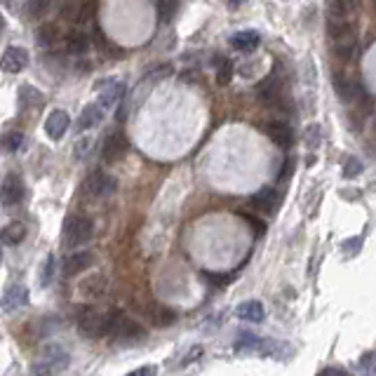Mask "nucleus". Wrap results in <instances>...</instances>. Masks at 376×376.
Returning <instances> with one entry per match:
<instances>
[{"label": "nucleus", "mask_w": 376, "mask_h": 376, "mask_svg": "<svg viewBox=\"0 0 376 376\" xmlns=\"http://www.w3.org/2000/svg\"><path fill=\"white\" fill-rule=\"evenodd\" d=\"M29 66V52L24 47H8L0 57V69L5 73H22Z\"/></svg>", "instance_id": "nucleus-10"}, {"label": "nucleus", "mask_w": 376, "mask_h": 376, "mask_svg": "<svg viewBox=\"0 0 376 376\" xmlns=\"http://www.w3.org/2000/svg\"><path fill=\"white\" fill-rule=\"evenodd\" d=\"M177 12V0H158V17L160 22H170Z\"/></svg>", "instance_id": "nucleus-30"}, {"label": "nucleus", "mask_w": 376, "mask_h": 376, "mask_svg": "<svg viewBox=\"0 0 376 376\" xmlns=\"http://www.w3.org/2000/svg\"><path fill=\"white\" fill-rule=\"evenodd\" d=\"M94 235V224L90 217L85 214H76V217H69L64 224V243L66 247H80L85 245Z\"/></svg>", "instance_id": "nucleus-4"}, {"label": "nucleus", "mask_w": 376, "mask_h": 376, "mask_svg": "<svg viewBox=\"0 0 376 376\" xmlns=\"http://www.w3.org/2000/svg\"><path fill=\"white\" fill-rule=\"evenodd\" d=\"M243 217H245V221L250 224L252 228H254V233L257 235H264L266 233V224L261 219H257V217H252V214H247V212H243Z\"/></svg>", "instance_id": "nucleus-32"}, {"label": "nucleus", "mask_w": 376, "mask_h": 376, "mask_svg": "<svg viewBox=\"0 0 376 376\" xmlns=\"http://www.w3.org/2000/svg\"><path fill=\"white\" fill-rule=\"evenodd\" d=\"M3 3H8V5H12V0H3Z\"/></svg>", "instance_id": "nucleus-39"}, {"label": "nucleus", "mask_w": 376, "mask_h": 376, "mask_svg": "<svg viewBox=\"0 0 376 376\" xmlns=\"http://www.w3.org/2000/svg\"><path fill=\"white\" fill-rule=\"evenodd\" d=\"M127 151H130V141L123 132H111L102 146V156L106 163H118L127 156Z\"/></svg>", "instance_id": "nucleus-8"}, {"label": "nucleus", "mask_w": 376, "mask_h": 376, "mask_svg": "<svg viewBox=\"0 0 376 376\" xmlns=\"http://www.w3.org/2000/svg\"><path fill=\"white\" fill-rule=\"evenodd\" d=\"M97 90H102V104H99L102 109H113V106L123 102V97H125V85L116 83V80L97 85Z\"/></svg>", "instance_id": "nucleus-15"}, {"label": "nucleus", "mask_w": 376, "mask_h": 376, "mask_svg": "<svg viewBox=\"0 0 376 376\" xmlns=\"http://www.w3.org/2000/svg\"><path fill=\"white\" fill-rule=\"evenodd\" d=\"M76 325H78V332L90 339L106 337L111 329V313H102L92 306H83V308H78Z\"/></svg>", "instance_id": "nucleus-2"}, {"label": "nucleus", "mask_w": 376, "mask_h": 376, "mask_svg": "<svg viewBox=\"0 0 376 376\" xmlns=\"http://www.w3.org/2000/svg\"><path fill=\"white\" fill-rule=\"evenodd\" d=\"M109 334L116 341H137L146 337V329L139 325L137 320L127 318L125 313L111 311V329Z\"/></svg>", "instance_id": "nucleus-5"}, {"label": "nucleus", "mask_w": 376, "mask_h": 376, "mask_svg": "<svg viewBox=\"0 0 376 376\" xmlns=\"http://www.w3.org/2000/svg\"><path fill=\"white\" fill-rule=\"evenodd\" d=\"M231 78H233V64H231V59L219 57V59H217V83H219V85H228V83H231Z\"/></svg>", "instance_id": "nucleus-26"}, {"label": "nucleus", "mask_w": 376, "mask_h": 376, "mask_svg": "<svg viewBox=\"0 0 376 376\" xmlns=\"http://www.w3.org/2000/svg\"><path fill=\"white\" fill-rule=\"evenodd\" d=\"M104 118V109L99 104H90L85 106L83 113H80V120H78V130H92V127H97L99 123H102Z\"/></svg>", "instance_id": "nucleus-19"}, {"label": "nucleus", "mask_w": 376, "mask_h": 376, "mask_svg": "<svg viewBox=\"0 0 376 376\" xmlns=\"http://www.w3.org/2000/svg\"><path fill=\"white\" fill-rule=\"evenodd\" d=\"M358 0H329V17L337 19H351L358 10Z\"/></svg>", "instance_id": "nucleus-24"}, {"label": "nucleus", "mask_w": 376, "mask_h": 376, "mask_svg": "<svg viewBox=\"0 0 376 376\" xmlns=\"http://www.w3.org/2000/svg\"><path fill=\"white\" fill-rule=\"evenodd\" d=\"M94 264V254L92 252H87V250H80V252H73L69 259L64 261V275H78V273H83L87 271Z\"/></svg>", "instance_id": "nucleus-14"}, {"label": "nucleus", "mask_w": 376, "mask_h": 376, "mask_svg": "<svg viewBox=\"0 0 376 376\" xmlns=\"http://www.w3.org/2000/svg\"><path fill=\"white\" fill-rule=\"evenodd\" d=\"M259 99L266 106H273V109H280L282 99H285V87H282V78L278 71H273L266 80H261L259 85Z\"/></svg>", "instance_id": "nucleus-7"}, {"label": "nucleus", "mask_w": 376, "mask_h": 376, "mask_svg": "<svg viewBox=\"0 0 376 376\" xmlns=\"http://www.w3.org/2000/svg\"><path fill=\"white\" fill-rule=\"evenodd\" d=\"M125 376H156V367H139L134 372L125 374Z\"/></svg>", "instance_id": "nucleus-35"}, {"label": "nucleus", "mask_w": 376, "mask_h": 376, "mask_svg": "<svg viewBox=\"0 0 376 376\" xmlns=\"http://www.w3.org/2000/svg\"><path fill=\"white\" fill-rule=\"evenodd\" d=\"M36 40L40 47H50L57 40V26L55 24H43L36 33Z\"/></svg>", "instance_id": "nucleus-27"}, {"label": "nucleus", "mask_w": 376, "mask_h": 376, "mask_svg": "<svg viewBox=\"0 0 376 376\" xmlns=\"http://www.w3.org/2000/svg\"><path fill=\"white\" fill-rule=\"evenodd\" d=\"M24 144V134L22 132H8L3 139H0V146H3L5 151H10V153H15L19 151V146Z\"/></svg>", "instance_id": "nucleus-29"}, {"label": "nucleus", "mask_w": 376, "mask_h": 376, "mask_svg": "<svg viewBox=\"0 0 376 376\" xmlns=\"http://www.w3.org/2000/svg\"><path fill=\"white\" fill-rule=\"evenodd\" d=\"M29 304V290L24 285H12L8 292L3 294V308L5 311H17Z\"/></svg>", "instance_id": "nucleus-17"}, {"label": "nucleus", "mask_w": 376, "mask_h": 376, "mask_svg": "<svg viewBox=\"0 0 376 376\" xmlns=\"http://www.w3.org/2000/svg\"><path fill=\"white\" fill-rule=\"evenodd\" d=\"M52 273H55V257H47V264H45V275H43V285L52 280Z\"/></svg>", "instance_id": "nucleus-34"}, {"label": "nucleus", "mask_w": 376, "mask_h": 376, "mask_svg": "<svg viewBox=\"0 0 376 376\" xmlns=\"http://www.w3.org/2000/svg\"><path fill=\"white\" fill-rule=\"evenodd\" d=\"M205 280H210L214 287H224L226 282H231V275H219V273H203Z\"/></svg>", "instance_id": "nucleus-33"}, {"label": "nucleus", "mask_w": 376, "mask_h": 376, "mask_svg": "<svg viewBox=\"0 0 376 376\" xmlns=\"http://www.w3.org/2000/svg\"><path fill=\"white\" fill-rule=\"evenodd\" d=\"M261 43L259 33L257 31H238L235 36L231 38V45L235 47L238 52H252L257 50Z\"/></svg>", "instance_id": "nucleus-18"}, {"label": "nucleus", "mask_w": 376, "mask_h": 376, "mask_svg": "<svg viewBox=\"0 0 376 376\" xmlns=\"http://www.w3.org/2000/svg\"><path fill=\"white\" fill-rule=\"evenodd\" d=\"M320 376H351V374H346L344 369H327V372H322Z\"/></svg>", "instance_id": "nucleus-37"}, {"label": "nucleus", "mask_w": 376, "mask_h": 376, "mask_svg": "<svg viewBox=\"0 0 376 376\" xmlns=\"http://www.w3.org/2000/svg\"><path fill=\"white\" fill-rule=\"evenodd\" d=\"M149 318L156 327H170L177 322V313L172 311V308L167 306H160V304H153L149 308Z\"/></svg>", "instance_id": "nucleus-21"}, {"label": "nucleus", "mask_w": 376, "mask_h": 376, "mask_svg": "<svg viewBox=\"0 0 376 376\" xmlns=\"http://www.w3.org/2000/svg\"><path fill=\"white\" fill-rule=\"evenodd\" d=\"M360 172V163L358 160H353V163H348V167H346V177H355V174Z\"/></svg>", "instance_id": "nucleus-36"}, {"label": "nucleus", "mask_w": 376, "mask_h": 376, "mask_svg": "<svg viewBox=\"0 0 376 376\" xmlns=\"http://www.w3.org/2000/svg\"><path fill=\"white\" fill-rule=\"evenodd\" d=\"M26 10H29V15L33 19H40L47 10H50V0H29V3H26Z\"/></svg>", "instance_id": "nucleus-31"}, {"label": "nucleus", "mask_w": 376, "mask_h": 376, "mask_svg": "<svg viewBox=\"0 0 376 376\" xmlns=\"http://www.w3.org/2000/svg\"><path fill=\"white\" fill-rule=\"evenodd\" d=\"M337 92L344 102H360V99H365V90L353 78H337Z\"/></svg>", "instance_id": "nucleus-16"}, {"label": "nucleus", "mask_w": 376, "mask_h": 376, "mask_svg": "<svg viewBox=\"0 0 376 376\" xmlns=\"http://www.w3.org/2000/svg\"><path fill=\"white\" fill-rule=\"evenodd\" d=\"M66 47H69L71 55H85L90 50V38L83 31H71L69 38H66Z\"/></svg>", "instance_id": "nucleus-25"}, {"label": "nucleus", "mask_w": 376, "mask_h": 376, "mask_svg": "<svg viewBox=\"0 0 376 376\" xmlns=\"http://www.w3.org/2000/svg\"><path fill=\"white\" fill-rule=\"evenodd\" d=\"M24 181L19 174H8L3 181V186H0V200H3L5 207H15L24 200Z\"/></svg>", "instance_id": "nucleus-9"}, {"label": "nucleus", "mask_w": 376, "mask_h": 376, "mask_svg": "<svg viewBox=\"0 0 376 376\" xmlns=\"http://www.w3.org/2000/svg\"><path fill=\"white\" fill-rule=\"evenodd\" d=\"M264 130H266V137L271 139L275 146H280V149H285V151L292 146L294 132L287 123H282V120H271V123L264 125Z\"/></svg>", "instance_id": "nucleus-11"}, {"label": "nucleus", "mask_w": 376, "mask_h": 376, "mask_svg": "<svg viewBox=\"0 0 376 376\" xmlns=\"http://www.w3.org/2000/svg\"><path fill=\"white\" fill-rule=\"evenodd\" d=\"M69 127H71V118H69V113L62 111V109L52 111L50 116H47V120H45V132H47V137L55 139V141L62 139L64 134L69 132Z\"/></svg>", "instance_id": "nucleus-12"}, {"label": "nucleus", "mask_w": 376, "mask_h": 376, "mask_svg": "<svg viewBox=\"0 0 376 376\" xmlns=\"http://www.w3.org/2000/svg\"><path fill=\"white\" fill-rule=\"evenodd\" d=\"M24 238H26V226L22 221H12V224H8L0 231V243L5 245H19Z\"/></svg>", "instance_id": "nucleus-23"}, {"label": "nucleus", "mask_w": 376, "mask_h": 376, "mask_svg": "<svg viewBox=\"0 0 376 376\" xmlns=\"http://www.w3.org/2000/svg\"><path fill=\"white\" fill-rule=\"evenodd\" d=\"M3 24H5V19H3V15H0V29H3Z\"/></svg>", "instance_id": "nucleus-38"}, {"label": "nucleus", "mask_w": 376, "mask_h": 376, "mask_svg": "<svg viewBox=\"0 0 376 376\" xmlns=\"http://www.w3.org/2000/svg\"><path fill=\"white\" fill-rule=\"evenodd\" d=\"M97 12V0H80V8H78V15H76V22L85 24L90 22Z\"/></svg>", "instance_id": "nucleus-28"}, {"label": "nucleus", "mask_w": 376, "mask_h": 376, "mask_svg": "<svg viewBox=\"0 0 376 376\" xmlns=\"http://www.w3.org/2000/svg\"><path fill=\"white\" fill-rule=\"evenodd\" d=\"M118 181L106 172H94L85 179L83 184V193L87 198H109L116 193Z\"/></svg>", "instance_id": "nucleus-6"}, {"label": "nucleus", "mask_w": 376, "mask_h": 376, "mask_svg": "<svg viewBox=\"0 0 376 376\" xmlns=\"http://www.w3.org/2000/svg\"><path fill=\"white\" fill-rule=\"evenodd\" d=\"M238 318L240 320H245V322H261L264 320V306H261V301H245V304H240L238 306Z\"/></svg>", "instance_id": "nucleus-22"}, {"label": "nucleus", "mask_w": 376, "mask_h": 376, "mask_svg": "<svg viewBox=\"0 0 376 376\" xmlns=\"http://www.w3.org/2000/svg\"><path fill=\"white\" fill-rule=\"evenodd\" d=\"M80 297L90 299V301H97V299H104L106 292H109V282H106L104 275H92V278H87L80 282L78 287Z\"/></svg>", "instance_id": "nucleus-13"}, {"label": "nucleus", "mask_w": 376, "mask_h": 376, "mask_svg": "<svg viewBox=\"0 0 376 376\" xmlns=\"http://www.w3.org/2000/svg\"><path fill=\"white\" fill-rule=\"evenodd\" d=\"M327 33L332 38V47L339 57L348 59L358 47V33H355V26L351 19H337V17H329L327 24Z\"/></svg>", "instance_id": "nucleus-1"}, {"label": "nucleus", "mask_w": 376, "mask_h": 376, "mask_svg": "<svg viewBox=\"0 0 376 376\" xmlns=\"http://www.w3.org/2000/svg\"><path fill=\"white\" fill-rule=\"evenodd\" d=\"M69 360L71 358L64 348L47 346V348H43L36 367H33V376H59L66 367H69Z\"/></svg>", "instance_id": "nucleus-3"}, {"label": "nucleus", "mask_w": 376, "mask_h": 376, "mask_svg": "<svg viewBox=\"0 0 376 376\" xmlns=\"http://www.w3.org/2000/svg\"><path fill=\"white\" fill-rule=\"evenodd\" d=\"M275 203H278V193H275V188H261L257 196L252 198V205L257 207V212H264V214H273Z\"/></svg>", "instance_id": "nucleus-20"}]
</instances>
